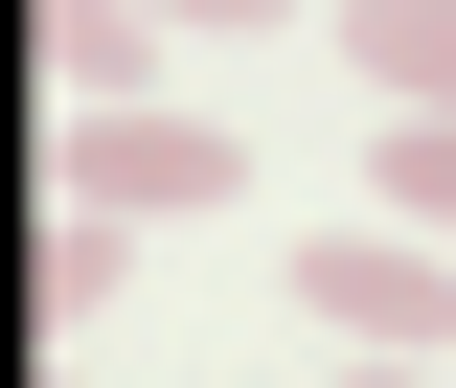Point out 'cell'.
Wrapping results in <instances>:
<instances>
[{"instance_id":"6","label":"cell","mask_w":456,"mask_h":388,"mask_svg":"<svg viewBox=\"0 0 456 388\" xmlns=\"http://www.w3.org/2000/svg\"><path fill=\"white\" fill-rule=\"evenodd\" d=\"M365 183H388V228H456V114H388V161H365Z\"/></svg>"},{"instance_id":"8","label":"cell","mask_w":456,"mask_h":388,"mask_svg":"<svg viewBox=\"0 0 456 388\" xmlns=\"http://www.w3.org/2000/svg\"><path fill=\"white\" fill-rule=\"evenodd\" d=\"M342 388H434V366H411V343H365V366H342Z\"/></svg>"},{"instance_id":"5","label":"cell","mask_w":456,"mask_h":388,"mask_svg":"<svg viewBox=\"0 0 456 388\" xmlns=\"http://www.w3.org/2000/svg\"><path fill=\"white\" fill-rule=\"evenodd\" d=\"M114 275H137V228H114V206H69L46 252H23V343H92V320H114Z\"/></svg>"},{"instance_id":"3","label":"cell","mask_w":456,"mask_h":388,"mask_svg":"<svg viewBox=\"0 0 456 388\" xmlns=\"http://www.w3.org/2000/svg\"><path fill=\"white\" fill-rule=\"evenodd\" d=\"M23 23H46V92H69V114H114V92H160V46H183L160 0H23Z\"/></svg>"},{"instance_id":"1","label":"cell","mask_w":456,"mask_h":388,"mask_svg":"<svg viewBox=\"0 0 456 388\" xmlns=\"http://www.w3.org/2000/svg\"><path fill=\"white\" fill-rule=\"evenodd\" d=\"M297 320L320 343H411V366H456V228H320V252H297Z\"/></svg>"},{"instance_id":"2","label":"cell","mask_w":456,"mask_h":388,"mask_svg":"<svg viewBox=\"0 0 456 388\" xmlns=\"http://www.w3.org/2000/svg\"><path fill=\"white\" fill-rule=\"evenodd\" d=\"M46 183H69V206H114V228H183V206H228L251 161H228L206 114H160V92H114V114H69V137H46Z\"/></svg>"},{"instance_id":"4","label":"cell","mask_w":456,"mask_h":388,"mask_svg":"<svg viewBox=\"0 0 456 388\" xmlns=\"http://www.w3.org/2000/svg\"><path fill=\"white\" fill-rule=\"evenodd\" d=\"M342 69H365V114H456V0H320Z\"/></svg>"},{"instance_id":"7","label":"cell","mask_w":456,"mask_h":388,"mask_svg":"<svg viewBox=\"0 0 456 388\" xmlns=\"http://www.w3.org/2000/svg\"><path fill=\"white\" fill-rule=\"evenodd\" d=\"M160 23H183V46H251V23H297V0H160Z\"/></svg>"}]
</instances>
